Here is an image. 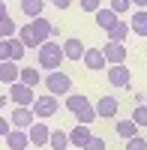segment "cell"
<instances>
[{
    "instance_id": "cell-1",
    "label": "cell",
    "mask_w": 147,
    "mask_h": 150,
    "mask_svg": "<svg viewBox=\"0 0 147 150\" xmlns=\"http://www.w3.org/2000/svg\"><path fill=\"white\" fill-rule=\"evenodd\" d=\"M63 45H57L54 39H48L45 45H39V66L48 69V72H57L60 63H63Z\"/></svg>"
},
{
    "instance_id": "cell-2",
    "label": "cell",
    "mask_w": 147,
    "mask_h": 150,
    "mask_svg": "<svg viewBox=\"0 0 147 150\" xmlns=\"http://www.w3.org/2000/svg\"><path fill=\"white\" fill-rule=\"evenodd\" d=\"M45 87H48V93L51 96H69L72 93V78L66 72H48V78H45Z\"/></svg>"
},
{
    "instance_id": "cell-3",
    "label": "cell",
    "mask_w": 147,
    "mask_h": 150,
    "mask_svg": "<svg viewBox=\"0 0 147 150\" xmlns=\"http://www.w3.org/2000/svg\"><path fill=\"white\" fill-rule=\"evenodd\" d=\"M9 99H12V102H15L18 108H33V102H36V96H33V87L21 84V81L9 84Z\"/></svg>"
},
{
    "instance_id": "cell-4",
    "label": "cell",
    "mask_w": 147,
    "mask_h": 150,
    "mask_svg": "<svg viewBox=\"0 0 147 150\" xmlns=\"http://www.w3.org/2000/svg\"><path fill=\"white\" fill-rule=\"evenodd\" d=\"M57 108H60V102H57V96H51V93H45V96H36V102H33V114L36 117H51V114H57Z\"/></svg>"
},
{
    "instance_id": "cell-5",
    "label": "cell",
    "mask_w": 147,
    "mask_h": 150,
    "mask_svg": "<svg viewBox=\"0 0 147 150\" xmlns=\"http://www.w3.org/2000/svg\"><path fill=\"white\" fill-rule=\"evenodd\" d=\"M102 54H105V60H108V66L123 63V60H126V42H105Z\"/></svg>"
},
{
    "instance_id": "cell-6",
    "label": "cell",
    "mask_w": 147,
    "mask_h": 150,
    "mask_svg": "<svg viewBox=\"0 0 147 150\" xmlns=\"http://www.w3.org/2000/svg\"><path fill=\"white\" fill-rule=\"evenodd\" d=\"M84 66H87L90 72H99V69H108V60L102 54V48H87L84 51V60H81Z\"/></svg>"
},
{
    "instance_id": "cell-7",
    "label": "cell",
    "mask_w": 147,
    "mask_h": 150,
    "mask_svg": "<svg viewBox=\"0 0 147 150\" xmlns=\"http://www.w3.org/2000/svg\"><path fill=\"white\" fill-rule=\"evenodd\" d=\"M90 138H93L90 126H84V123H78V126L72 129V132H69V147H75V150H84Z\"/></svg>"
},
{
    "instance_id": "cell-8",
    "label": "cell",
    "mask_w": 147,
    "mask_h": 150,
    "mask_svg": "<svg viewBox=\"0 0 147 150\" xmlns=\"http://www.w3.org/2000/svg\"><path fill=\"white\" fill-rule=\"evenodd\" d=\"M27 135H30V144H33V147H45L48 138H51V129L39 120V123H33V126L27 129Z\"/></svg>"
},
{
    "instance_id": "cell-9",
    "label": "cell",
    "mask_w": 147,
    "mask_h": 150,
    "mask_svg": "<svg viewBox=\"0 0 147 150\" xmlns=\"http://www.w3.org/2000/svg\"><path fill=\"white\" fill-rule=\"evenodd\" d=\"M117 21H120V15H117V12H114L111 6H102L99 12H96V27H102L105 33H108V30H111V27H114V24H117Z\"/></svg>"
},
{
    "instance_id": "cell-10",
    "label": "cell",
    "mask_w": 147,
    "mask_h": 150,
    "mask_svg": "<svg viewBox=\"0 0 147 150\" xmlns=\"http://www.w3.org/2000/svg\"><path fill=\"white\" fill-rule=\"evenodd\" d=\"M129 69L123 63H117V66H108V81H111L114 87H129Z\"/></svg>"
},
{
    "instance_id": "cell-11",
    "label": "cell",
    "mask_w": 147,
    "mask_h": 150,
    "mask_svg": "<svg viewBox=\"0 0 147 150\" xmlns=\"http://www.w3.org/2000/svg\"><path fill=\"white\" fill-rule=\"evenodd\" d=\"M12 123H15L18 129H30L33 123H36L33 108H15V111H12Z\"/></svg>"
},
{
    "instance_id": "cell-12",
    "label": "cell",
    "mask_w": 147,
    "mask_h": 150,
    "mask_svg": "<svg viewBox=\"0 0 147 150\" xmlns=\"http://www.w3.org/2000/svg\"><path fill=\"white\" fill-rule=\"evenodd\" d=\"M84 51H87V48H84V42L75 39V36L63 42V54H66V60H84Z\"/></svg>"
},
{
    "instance_id": "cell-13",
    "label": "cell",
    "mask_w": 147,
    "mask_h": 150,
    "mask_svg": "<svg viewBox=\"0 0 147 150\" xmlns=\"http://www.w3.org/2000/svg\"><path fill=\"white\" fill-rule=\"evenodd\" d=\"M117 99L114 96H102L99 102H96V117H117Z\"/></svg>"
},
{
    "instance_id": "cell-14",
    "label": "cell",
    "mask_w": 147,
    "mask_h": 150,
    "mask_svg": "<svg viewBox=\"0 0 147 150\" xmlns=\"http://www.w3.org/2000/svg\"><path fill=\"white\" fill-rule=\"evenodd\" d=\"M6 144H9V150H24V147L30 144L27 129H12V132L6 135Z\"/></svg>"
},
{
    "instance_id": "cell-15",
    "label": "cell",
    "mask_w": 147,
    "mask_h": 150,
    "mask_svg": "<svg viewBox=\"0 0 147 150\" xmlns=\"http://www.w3.org/2000/svg\"><path fill=\"white\" fill-rule=\"evenodd\" d=\"M18 75H21V69H18L15 60H6V63H0V81H3V84H15V81H18Z\"/></svg>"
},
{
    "instance_id": "cell-16",
    "label": "cell",
    "mask_w": 147,
    "mask_h": 150,
    "mask_svg": "<svg viewBox=\"0 0 147 150\" xmlns=\"http://www.w3.org/2000/svg\"><path fill=\"white\" fill-rule=\"evenodd\" d=\"M114 132L120 135V138L129 141V138H135V135H138V123H135V120H117V123H114Z\"/></svg>"
},
{
    "instance_id": "cell-17",
    "label": "cell",
    "mask_w": 147,
    "mask_h": 150,
    "mask_svg": "<svg viewBox=\"0 0 147 150\" xmlns=\"http://www.w3.org/2000/svg\"><path fill=\"white\" fill-rule=\"evenodd\" d=\"M129 30H132V33H138V36H147V9H138L135 15H132Z\"/></svg>"
},
{
    "instance_id": "cell-18",
    "label": "cell",
    "mask_w": 147,
    "mask_h": 150,
    "mask_svg": "<svg viewBox=\"0 0 147 150\" xmlns=\"http://www.w3.org/2000/svg\"><path fill=\"white\" fill-rule=\"evenodd\" d=\"M42 0H21V12H24V15H27L30 21L33 18H42Z\"/></svg>"
},
{
    "instance_id": "cell-19",
    "label": "cell",
    "mask_w": 147,
    "mask_h": 150,
    "mask_svg": "<svg viewBox=\"0 0 147 150\" xmlns=\"http://www.w3.org/2000/svg\"><path fill=\"white\" fill-rule=\"evenodd\" d=\"M126 36H129V24H126L123 18H120V21L114 24V27L108 30V42H126Z\"/></svg>"
},
{
    "instance_id": "cell-20",
    "label": "cell",
    "mask_w": 147,
    "mask_h": 150,
    "mask_svg": "<svg viewBox=\"0 0 147 150\" xmlns=\"http://www.w3.org/2000/svg\"><path fill=\"white\" fill-rule=\"evenodd\" d=\"M18 81H21V84H27V87H36V84L42 81V75H39V69L24 66V69H21V75H18Z\"/></svg>"
},
{
    "instance_id": "cell-21",
    "label": "cell",
    "mask_w": 147,
    "mask_h": 150,
    "mask_svg": "<svg viewBox=\"0 0 147 150\" xmlns=\"http://www.w3.org/2000/svg\"><path fill=\"white\" fill-rule=\"evenodd\" d=\"M75 120H78V123H84V126H90V123L96 120V105H93V102H87L81 111H75Z\"/></svg>"
},
{
    "instance_id": "cell-22",
    "label": "cell",
    "mask_w": 147,
    "mask_h": 150,
    "mask_svg": "<svg viewBox=\"0 0 147 150\" xmlns=\"http://www.w3.org/2000/svg\"><path fill=\"white\" fill-rule=\"evenodd\" d=\"M48 144H51L54 150H69V132L54 129V132H51V138H48Z\"/></svg>"
},
{
    "instance_id": "cell-23",
    "label": "cell",
    "mask_w": 147,
    "mask_h": 150,
    "mask_svg": "<svg viewBox=\"0 0 147 150\" xmlns=\"http://www.w3.org/2000/svg\"><path fill=\"white\" fill-rule=\"evenodd\" d=\"M12 36H18V27L12 21V15H6V18H0V39H12Z\"/></svg>"
},
{
    "instance_id": "cell-24",
    "label": "cell",
    "mask_w": 147,
    "mask_h": 150,
    "mask_svg": "<svg viewBox=\"0 0 147 150\" xmlns=\"http://www.w3.org/2000/svg\"><path fill=\"white\" fill-rule=\"evenodd\" d=\"M87 102H90V99L84 96V93H69V96H66V108L72 111V114H75V111H81Z\"/></svg>"
},
{
    "instance_id": "cell-25",
    "label": "cell",
    "mask_w": 147,
    "mask_h": 150,
    "mask_svg": "<svg viewBox=\"0 0 147 150\" xmlns=\"http://www.w3.org/2000/svg\"><path fill=\"white\" fill-rule=\"evenodd\" d=\"M9 48H12V60H15V63L24 57V51H27V48H24V42L18 39V36H12V39H9Z\"/></svg>"
},
{
    "instance_id": "cell-26",
    "label": "cell",
    "mask_w": 147,
    "mask_h": 150,
    "mask_svg": "<svg viewBox=\"0 0 147 150\" xmlns=\"http://www.w3.org/2000/svg\"><path fill=\"white\" fill-rule=\"evenodd\" d=\"M78 3H81V9H84V12H93V15L102 9V0H78Z\"/></svg>"
},
{
    "instance_id": "cell-27",
    "label": "cell",
    "mask_w": 147,
    "mask_h": 150,
    "mask_svg": "<svg viewBox=\"0 0 147 150\" xmlns=\"http://www.w3.org/2000/svg\"><path fill=\"white\" fill-rule=\"evenodd\" d=\"M111 9L117 12V15H123V12L132 9V0H111Z\"/></svg>"
},
{
    "instance_id": "cell-28",
    "label": "cell",
    "mask_w": 147,
    "mask_h": 150,
    "mask_svg": "<svg viewBox=\"0 0 147 150\" xmlns=\"http://www.w3.org/2000/svg\"><path fill=\"white\" fill-rule=\"evenodd\" d=\"M132 120H135L138 126H147V105H138L135 114H132Z\"/></svg>"
},
{
    "instance_id": "cell-29",
    "label": "cell",
    "mask_w": 147,
    "mask_h": 150,
    "mask_svg": "<svg viewBox=\"0 0 147 150\" xmlns=\"http://www.w3.org/2000/svg\"><path fill=\"white\" fill-rule=\"evenodd\" d=\"M126 150H147V141L141 138V135H135V138L126 141Z\"/></svg>"
},
{
    "instance_id": "cell-30",
    "label": "cell",
    "mask_w": 147,
    "mask_h": 150,
    "mask_svg": "<svg viewBox=\"0 0 147 150\" xmlns=\"http://www.w3.org/2000/svg\"><path fill=\"white\" fill-rule=\"evenodd\" d=\"M12 60V48H9V39H0V63Z\"/></svg>"
},
{
    "instance_id": "cell-31",
    "label": "cell",
    "mask_w": 147,
    "mask_h": 150,
    "mask_svg": "<svg viewBox=\"0 0 147 150\" xmlns=\"http://www.w3.org/2000/svg\"><path fill=\"white\" fill-rule=\"evenodd\" d=\"M84 150H108V147H105V141H102V138H96V135H93V138L87 141V147H84Z\"/></svg>"
},
{
    "instance_id": "cell-32",
    "label": "cell",
    "mask_w": 147,
    "mask_h": 150,
    "mask_svg": "<svg viewBox=\"0 0 147 150\" xmlns=\"http://www.w3.org/2000/svg\"><path fill=\"white\" fill-rule=\"evenodd\" d=\"M9 132H12V129H9V120H6L3 114H0V138H6Z\"/></svg>"
},
{
    "instance_id": "cell-33",
    "label": "cell",
    "mask_w": 147,
    "mask_h": 150,
    "mask_svg": "<svg viewBox=\"0 0 147 150\" xmlns=\"http://www.w3.org/2000/svg\"><path fill=\"white\" fill-rule=\"evenodd\" d=\"M51 3H54V6H57V9H66V6H69V3H72V0H51Z\"/></svg>"
},
{
    "instance_id": "cell-34",
    "label": "cell",
    "mask_w": 147,
    "mask_h": 150,
    "mask_svg": "<svg viewBox=\"0 0 147 150\" xmlns=\"http://www.w3.org/2000/svg\"><path fill=\"white\" fill-rule=\"evenodd\" d=\"M6 15H9V12H6V3L0 0V18H6Z\"/></svg>"
},
{
    "instance_id": "cell-35",
    "label": "cell",
    "mask_w": 147,
    "mask_h": 150,
    "mask_svg": "<svg viewBox=\"0 0 147 150\" xmlns=\"http://www.w3.org/2000/svg\"><path fill=\"white\" fill-rule=\"evenodd\" d=\"M132 6H147V0H132Z\"/></svg>"
},
{
    "instance_id": "cell-36",
    "label": "cell",
    "mask_w": 147,
    "mask_h": 150,
    "mask_svg": "<svg viewBox=\"0 0 147 150\" xmlns=\"http://www.w3.org/2000/svg\"><path fill=\"white\" fill-rule=\"evenodd\" d=\"M3 105H6V96H3V93H0V108H3Z\"/></svg>"
},
{
    "instance_id": "cell-37",
    "label": "cell",
    "mask_w": 147,
    "mask_h": 150,
    "mask_svg": "<svg viewBox=\"0 0 147 150\" xmlns=\"http://www.w3.org/2000/svg\"><path fill=\"white\" fill-rule=\"evenodd\" d=\"M69 150H75V147H69Z\"/></svg>"
}]
</instances>
